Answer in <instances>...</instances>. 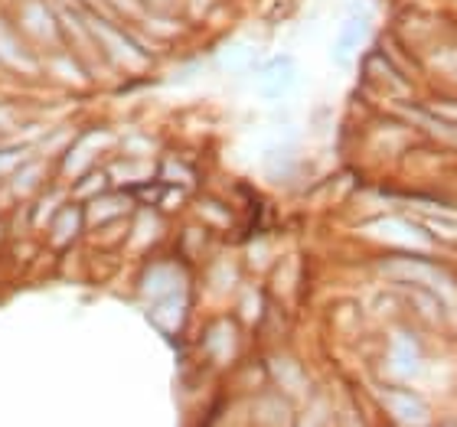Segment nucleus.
I'll use <instances>...</instances> for the list:
<instances>
[{
  "label": "nucleus",
  "mask_w": 457,
  "mask_h": 427,
  "mask_svg": "<svg viewBox=\"0 0 457 427\" xmlns=\"http://www.w3.org/2000/svg\"><path fill=\"white\" fill-rule=\"evenodd\" d=\"M295 78H297L295 59L275 56L258 69V92H262V98H281L287 88L295 86Z\"/></svg>",
  "instance_id": "f257e3e1"
},
{
  "label": "nucleus",
  "mask_w": 457,
  "mask_h": 427,
  "mask_svg": "<svg viewBox=\"0 0 457 427\" xmlns=\"http://www.w3.org/2000/svg\"><path fill=\"white\" fill-rule=\"evenodd\" d=\"M88 29L102 39V46H105L118 62H144V59H147V53H144L137 43H131V39L124 37V33H118L112 23H105V20L88 17Z\"/></svg>",
  "instance_id": "f03ea898"
},
{
  "label": "nucleus",
  "mask_w": 457,
  "mask_h": 427,
  "mask_svg": "<svg viewBox=\"0 0 457 427\" xmlns=\"http://www.w3.org/2000/svg\"><path fill=\"white\" fill-rule=\"evenodd\" d=\"M370 232L379 238V242H392V245H402V248L431 245V235H425L419 226H411L405 218H379V222H372Z\"/></svg>",
  "instance_id": "7ed1b4c3"
},
{
  "label": "nucleus",
  "mask_w": 457,
  "mask_h": 427,
  "mask_svg": "<svg viewBox=\"0 0 457 427\" xmlns=\"http://www.w3.org/2000/svg\"><path fill=\"white\" fill-rule=\"evenodd\" d=\"M366 37H370V20L360 17V13H353V17L343 20L340 33H337V43H334V59L340 62V66H346V62H353V56L362 49V43H366Z\"/></svg>",
  "instance_id": "20e7f679"
},
{
  "label": "nucleus",
  "mask_w": 457,
  "mask_h": 427,
  "mask_svg": "<svg viewBox=\"0 0 457 427\" xmlns=\"http://www.w3.org/2000/svg\"><path fill=\"white\" fill-rule=\"evenodd\" d=\"M386 398H389V408L392 415L405 424H421L425 421V408H421V401L415 395H405V391H386Z\"/></svg>",
  "instance_id": "39448f33"
},
{
  "label": "nucleus",
  "mask_w": 457,
  "mask_h": 427,
  "mask_svg": "<svg viewBox=\"0 0 457 427\" xmlns=\"http://www.w3.org/2000/svg\"><path fill=\"white\" fill-rule=\"evenodd\" d=\"M415 365H419V349L411 346V340H395V346H392V369L399 372V375H411L415 372Z\"/></svg>",
  "instance_id": "423d86ee"
},
{
  "label": "nucleus",
  "mask_w": 457,
  "mask_h": 427,
  "mask_svg": "<svg viewBox=\"0 0 457 427\" xmlns=\"http://www.w3.org/2000/svg\"><path fill=\"white\" fill-rule=\"evenodd\" d=\"M409 118H419L421 124H425V127H428V131H435L438 134V137H451V141H457V124H451L448 118H441V114H435V111H415V108H409Z\"/></svg>",
  "instance_id": "0eeeda50"
},
{
  "label": "nucleus",
  "mask_w": 457,
  "mask_h": 427,
  "mask_svg": "<svg viewBox=\"0 0 457 427\" xmlns=\"http://www.w3.org/2000/svg\"><path fill=\"white\" fill-rule=\"evenodd\" d=\"M220 66H226L228 72H238V69H248L252 66V49L248 46H228L220 53Z\"/></svg>",
  "instance_id": "6e6552de"
},
{
  "label": "nucleus",
  "mask_w": 457,
  "mask_h": 427,
  "mask_svg": "<svg viewBox=\"0 0 457 427\" xmlns=\"http://www.w3.org/2000/svg\"><path fill=\"white\" fill-rule=\"evenodd\" d=\"M76 222H79V212L76 209L62 212V216L56 218V232H53V242H66V238H72V232H76Z\"/></svg>",
  "instance_id": "1a4fd4ad"
},
{
  "label": "nucleus",
  "mask_w": 457,
  "mask_h": 427,
  "mask_svg": "<svg viewBox=\"0 0 457 427\" xmlns=\"http://www.w3.org/2000/svg\"><path fill=\"white\" fill-rule=\"evenodd\" d=\"M0 118H4V114H0Z\"/></svg>",
  "instance_id": "9d476101"
}]
</instances>
